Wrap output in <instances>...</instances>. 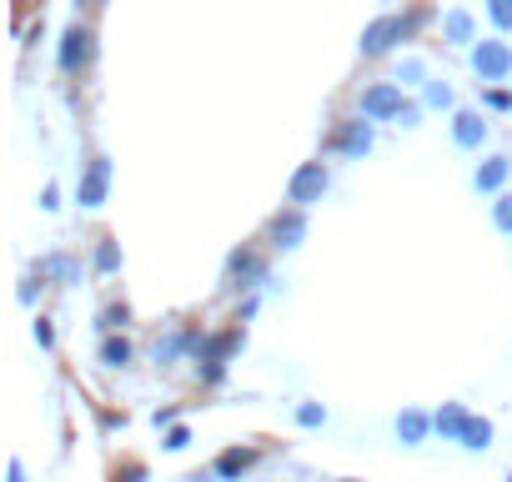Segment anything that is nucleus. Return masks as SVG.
I'll return each instance as SVG.
<instances>
[{"label": "nucleus", "instance_id": "f257e3e1", "mask_svg": "<svg viewBox=\"0 0 512 482\" xmlns=\"http://www.w3.org/2000/svg\"><path fill=\"white\" fill-rule=\"evenodd\" d=\"M417 26H422L417 11H412V16H377V21L362 31V56H367V61H372V56H387V51H392L397 41H407Z\"/></svg>", "mask_w": 512, "mask_h": 482}, {"label": "nucleus", "instance_id": "bb28decb", "mask_svg": "<svg viewBox=\"0 0 512 482\" xmlns=\"http://www.w3.org/2000/svg\"><path fill=\"white\" fill-rule=\"evenodd\" d=\"M36 342H41V347H51V342H56V327H51V322H46V317H41V322H36Z\"/></svg>", "mask_w": 512, "mask_h": 482}, {"label": "nucleus", "instance_id": "aec40b11", "mask_svg": "<svg viewBox=\"0 0 512 482\" xmlns=\"http://www.w3.org/2000/svg\"><path fill=\"white\" fill-rule=\"evenodd\" d=\"M427 106L447 111V106H452V86H447V81H427Z\"/></svg>", "mask_w": 512, "mask_h": 482}, {"label": "nucleus", "instance_id": "5701e85b", "mask_svg": "<svg viewBox=\"0 0 512 482\" xmlns=\"http://www.w3.org/2000/svg\"><path fill=\"white\" fill-rule=\"evenodd\" d=\"M126 322H131L126 307H106V312H101V327H106V332H116V327H126Z\"/></svg>", "mask_w": 512, "mask_h": 482}, {"label": "nucleus", "instance_id": "1a4fd4ad", "mask_svg": "<svg viewBox=\"0 0 512 482\" xmlns=\"http://www.w3.org/2000/svg\"><path fill=\"white\" fill-rule=\"evenodd\" d=\"M332 146L347 151V156H367V151H372V121H347V126L332 136Z\"/></svg>", "mask_w": 512, "mask_h": 482}, {"label": "nucleus", "instance_id": "4468645a", "mask_svg": "<svg viewBox=\"0 0 512 482\" xmlns=\"http://www.w3.org/2000/svg\"><path fill=\"white\" fill-rule=\"evenodd\" d=\"M442 36H447L452 46H467V41H472V16H467V11H447V16H442Z\"/></svg>", "mask_w": 512, "mask_h": 482}, {"label": "nucleus", "instance_id": "6e6552de", "mask_svg": "<svg viewBox=\"0 0 512 482\" xmlns=\"http://www.w3.org/2000/svg\"><path fill=\"white\" fill-rule=\"evenodd\" d=\"M262 272H267V262L256 257V252H236L231 267H226V282L231 287H256V282H262Z\"/></svg>", "mask_w": 512, "mask_h": 482}, {"label": "nucleus", "instance_id": "ddd939ff", "mask_svg": "<svg viewBox=\"0 0 512 482\" xmlns=\"http://www.w3.org/2000/svg\"><path fill=\"white\" fill-rule=\"evenodd\" d=\"M251 462H256V452H251V447H231V452H221V457H216V477H241Z\"/></svg>", "mask_w": 512, "mask_h": 482}, {"label": "nucleus", "instance_id": "4be33fe9", "mask_svg": "<svg viewBox=\"0 0 512 482\" xmlns=\"http://www.w3.org/2000/svg\"><path fill=\"white\" fill-rule=\"evenodd\" d=\"M492 221H497V231H512V196H497V206H492Z\"/></svg>", "mask_w": 512, "mask_h": 482}, {"label": "nucleus", "instance_id": "9d476101", "mask_svg": "<svg viewBox=\"0 0 512 482\" xmlns=\"http://www.w3.org/2000/svg\"><path fill=\"white\" fill-rule=\"evenodd\" d=\"M482 136H487V121L477 111H457L452 116V141L457 146H482Z\"/></svg>", "mask_w": 512, "mask_h": 482}, {"label": "nucleus", "instance_id": "f3484780", "mask_svg": "<svg viewBox=\"0 0 512 482\" xmlns=\"http://www.w3.org/2000/svg\"><path fill=\"white\" fill-rule=\"evenodd\" d=\"M101 362H106V367H126V362H131V342H126V337H106Z\"/></svg>", "mask_w": 512, "mask_h": 482}, {"label": "nucleus", "instance_id": "f8f14e48", "mask_svg": "<svg viewBox=\"0 0 512 482\" xmlns=\"http://www.w3.org/2000/svg\"><path fill=\"white\" fill-rule=\"evenodd\" d=\"M507 171H512V161H507V156H492V161H482V166H477V191H502Z\"/></svg>", "mask_w": 512, "mask_h": 482}, {"label": "nucleus", "instance_id": "b1692460", "mask_svg": "<svg viewBox=\"0 0 512 482\" xmlns=\"http://www.w3.org/2000/svg\"><path fill=\"white\" fill-rule=\"evenodd\" d=\"M186 342H191V337H166V342L156 347V362H171V357H176V352H181Z\"/></svg>", "mask_w": 512, "mask_h": 482}, {"label": "nucleus", "instance_id": "39448f33", "mask_svg": "<svg viewBox=\"0 0 512 482\" xmlns=\"http://www.w3.org/2000/svg\"><path fill=\"white\" fill-rule=\"evenodd\" d=\"M106 191H111V161H106V156H96V161L86 166V176H81V206H86V211H96V206L106 201Z\"/></svg>", "mask_w": 512, "mask_h": 482}, {"label": "nucleus", "instance_id": "7c9ffc66", "mask_svg": "<svg viewBox=\"0 0 512 482\" xmlns=\"http://www.w3.org/2000/svg\"><path fill=\"white\" fill-rule=\"evenodd\" d=\"M191 482H211V477H191Z\"/></svg>", "mask_w": 512, "mask_h": 482}, {"label": "nucleus", "instance_id": "a878e982", "mask_svg": "<svg viewBox=\"0 0 512 482\" xmlns=\"http://www.w3.org/2000/svg\"><path fill=\"white\" fill-rule=\"evenodd\" d=\"M186 442H191V432H186V427H171V432H166V447H171V452H181Z\"/></svg>", "mask_w": 512, "mask_h": 482}, {"label": "nucleus", "instance_id": "393cba45", "mask_svg": "<svg viewBox=\"0 0 512 482\" xmlns=\"http://www.w3.org/2000/svg\"><path fill=\"white\" fill-rule=\"evenodd\" d=\"M41 272H46V277H71V262H66V257H46Z\"/></svg>", "mask_w": 512, "mask_h": 482}, {"label": "nucleus", "instance_id": "c756f323", "mask_svg": "<svg viewBox=\"0 0 512 482\" xmlns=\"http://www.w3.org/2000/svg\"><path fill=\"white\" fill-rule=\"evenodd\" d=\"M11 482H26V472H21V462H11V472H6Z\"/></svg>", "mask_w": 512, "mask_h": 482}, {"label": "nucleus", "instance_id": "2f4dec72", "mask_svg": "<svg viewBox=\"0 0 512 482\" xmlns=\"http://www.w3.org/2000/svg\"><path fill=\"white\" fill-rule=\"evenodd\" d=\"M81 6H86V0H81Z\"/></svg>", "mask_w": 512, "mask_h": 482}, {"label": "nucleus", "instance_id": "c85d7f7f", "mask_svg": "<svg viewBox=\"0 0 512 482\" xmlns=\"http://www.w3.org/2000/svg\"><path fill=\"white\" fill-rule=\"evenodd\" d=\"M56 206H61V201H56V186H46V191H41V211H56Z\"/></svg>", "mask_w": 512, "mask_h": 482}, {"label": "nucleus", "instance_id": "f03ea898", "mask_svg": "<svg viewBox=\"0 0 512 482\" xmlns=\"http://www.w3.org/2000/svg\"><path fill=\"white\" fill-rule=\"evenodd\" d=\"M322 191H327V166L322 161H302L297 171H292V181H287V201L302 211V206H312V201H322Z\"/></svg>", "mask_w": 512, "mask_h": 482}, {"label": "nucleus", "instance_id": "9b49d317", "mask_svg": "<svg viewBox=\"0 0 512 482\" xmlns=\"http://www.w3.org/2000/svg\"><path fill=\"white\" fill-rule=\"evenodd\" d=\"M467 422H472V417H467V412H462L457 402H442V412L432 417V427H437L442 437H457V442H462V432H467Z\"/></svg>", "mask_w": 512, "mask_h": 482}, {"label": "nucleus", "instance_id": "0eeeda50", "mask_svg": "<svg viewBox=\"0 0 512 482\" xmlns=\"http://www.w3.org/2000/svg\"><path fill=\"white\" fill-rule=\"evenodd\" d=\"M302 236H307V216L292 206V211H282L277 221H272V241L282 252H292V247H302Z\"/></svg>", "mask_w": 512, "mask_h": 482}, {"label": "nucleus", "instance_id": "7ed1b4c3", "mask_svg": "<svg viewBox=\"0 0 512 482\" xmlns=\"http://www.w3.org/2000/svg\"><path fill=\"white\" fill-rule=\"evenodd\" d=\"M472 71L482 81H507L512 76V51L502 41H482V46H472Z\"/></svg>", "mask_w": 512, "mask_h": 482}, {"label": "nucleus", "instance_id": "dca6fc26", "mask_svg": "<svg viewBox=\"0 0 512 482\" xmlns=\"http://www.w3.org/2000/svg\"><path fill=\"white\" fill-rule=\"evenodd\" d=\"M487 442H492V422H487V417H472L467 432H462V447H467V452H482Z\"/></svg>", "mask_w": 512, "mask_h": 482}, {"label": "nucleus", "instance_id": "423d86ee", "mask_svg": "<svg viewBox=\"0 0 512 482\" xmlns=\"http://www.w3.org/2000/svg\"><path fill=\"white\" fill-rule=\"evenodd\" d=\"M91 31L86 26H71L66 36H61V71H81L86 61H91Z\"/></svg>", "mask_w": 512, "mask_h": 482}, {"label": "nucleus", "instance_id": "2eb2a0df", "mask_svg": "<svg viewBox=\"0 0 512 482\" xmlns=\"http://www.w3.org/2000/svg\"><path fill=\"white\" fill-rule=\"evenodd\" d=\"M427 427H432V422H427V417H422V412H412V407H407V412H402V417H397V437H402V442H407V447H417V442H422V437H427Z\"/></svg>", "mask_w": 512, "mask_h": 482}, {"label": "nucleus", "instance_id": "cd10ccee", "mask_svg": "<svg viewBox=\"0 0 512 482\" xmlns=\"http://www.w3.org/2000/svg\"><path fill=\"white\" fill-rule=\"evenodd\" d=\"M402 81L417 86V81H422V61H407V66H402Z\"/></svg>", "mask_w": 512, "mask_h": 482}, {"label": "nucleus", "instance_id": "6ab92c4d", "mask_svg": "<svg viewBox=\"0 0 512 482\" xmlns=\"http://www.w3.org/2000/svg\"><path fill=\"white\" fill-rule=\"evenodd\" d=\"M116 267H121L116 241H101V247H96V272H116Z\"/></svg>", "mask_w": 512, "mask_h": 482}, {"label": "nucleus", "instance_id": "a211bd4d", "mask_svg": "<svg viewBox=\"0 0 512 482\" xmlns=\"http://www.w3.org/2000/svg\"><path fill=\"white\" fill-rule=\"evenodd\" d=\"M487 16L497 31H512V0H487Z\"/></svg>", "mask_w": 512, "mask_h": 482}, {"label": "nucleus", "instance_id": "20e7f679", "mask_svg": "<svg viewBox=\"0 0 512 482\" xmlns=\"http://www.w3.org/2000/svg\"><path fill=\"white\" fill-rule=\"evenodd\" d=\"M402 86H392V81H382V86H367V96H362V116L367 121H397L402 116Z\"/></svg>", "mask_w": 512, "mask_h": 482}, {"label": "nucleus", "instance_id": "412c9836", "mask_svg": "<svg viewBox=\"0 0 512 482\" xmlns=\"http://www.w3.org/2000/svg\"><path fill=\"white\" fill-rule=\"evenodd\" d=\"M297 422H302V427H322V422H327V412H322L317 402H302V407H297Z\"/></svg>", "mask_w": 512, "mask_h": 482}]
</instances>
